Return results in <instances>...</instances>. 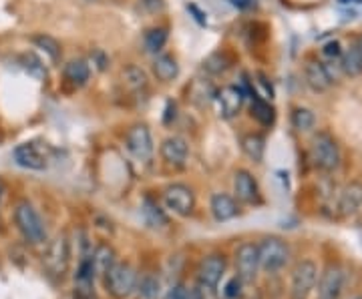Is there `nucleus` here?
I'll use <instances>...</instances> for the list:
<instances>
[{"label":"nucleus","mask_w":362,"mask_h":299,"mask_svg":"<svg viewBox=\"0 0 362 299\" xmlns=\"http://www.w3.org/2000/svg\"><path fill=\"white\" fill-rule=\"evenodd\" d=\"M21 63H23V68H25L28 75H33V77L37 78H45L47 77V71H45V65H42V61H40L39 56H35V54H25L23 59H21Z\"/></svg>","instance_id":"29"},{"label":"nucleus","mask_w":362,"mask_h":299,"mask_svg":"<svg viewBox=\"0 0 362 299\" xmlns=\"http://www.w3.org/2000/svg\"><path fill=\"white\" fill-rule=\"evenodd\" d=\"M125 83L129 85L133 91H139V89L147 87V75L143 73L141 68H137V66H129L125 71Z\"/></svg>","instance_id":"30"},{"label":"nucleus","mask_w":362,"mask_h":299,"mask_svg":"<svg viewBox=\"0 0 362 299\" xmlns=\"http://www.w3.org/2000/svg\"><path fill=\"white\" fill-rule=\"evenodd\" d=\"M362 209V183H349L342 193H340V199H338V211L340 215L349 217V215H354Z\"/></svg>","instance_id":"17"},{"label":"nucleus","mask_w":362,"mask_h":299,"mask_svg":"<svg viewBox=\"0 0 362 299\" xmlns=\"http://www.w3.org/2000/svg\"><path fill=\"white\" fill-rule=\"evenodd\" d=\"M141 4L143 8L149 11V13H157V11L163 8V0H141Z\"/></svg>","instance_id":"36"},{"label":"nucleus","mask_w":362,"mask_h":299,"mask_svg":"<svg viewBox=\"0 0 362 299\" xmlns=\"http://www.w3.org/2000/svg\"><path fill=\"white\" fill-rule=\"evenodd\" d=\"M153 73H156V77L159 80L169 83V80H173L180 75V65H177V61L171 54H159L156 59V63H153Z\"/></svg>","instance_id":"23"},{"label":"nucleus","mask_w":362,"mask_h":299,"mask_svg":"<svg viewBox=\"0 0 362 299\" xmlns=\"http://www.w3.org/2000/svg\"><path fill=\"white\" fill-rule=\"evenodd\" d=\"M242 149H244V153H246L252 161L262 163L264 151H266V141H264V137L258 135V133H250V135H246V137L242 139Z\"/></svg>","instance_id":"25"},{"label":"nucleus","mask_w":362,"mask_h":299,"mask_svg":"<svg viewBox=\"0 0 362 299\" xmlns=\"http://www.w3.org/2000/svg\"><path fill=\"white\" fill-rule=\"evenodd\" d=\"M13 157L14 163H16L18 167L30 171H45L49 167V161H51V157H49V147H47V145L35 143V141L18 145V147L14 149Z\"/></svg>","instance_id":"9"},{"label":"nucleus","mask_w":362,"mask_h":299,"mask_svg":"<svg viewBox=\"0 0 362 299\" xmlns=\"http://www.w3.org/2000/svg\"><path fill=\"white\" fill-rule=\"evenodd\" d=\"M228 269V260L223 253H211L202 260L197 267V287L206 291H216Z\"/></svg>","instance_id":"7"},{"label":"nucleus","mask_w":362,"mask_h":299,"mask_svg":"<svg viewBox=\"0 0 362 299\" xmlns=\"http://www.w3.org/2000/svg\"><path fill=\"white\" fill-rule=\"evenodd\" d=\"M209 209H211L214 219L220 223L230 221L233 217H238V213H240L235 197L228 195V193H216V195L211 197Z\"/></svg>","instance_id":"16"},{"label":"nucleus","mask_w":362,"mask_h":299,"mask_svg":"<svg viewBox=\"0 0 362 299\" xmlns=\"http://www.w3.org/2000/svg\"><path fill=\"white\" fill-rule=\"evenodd\" d=\"M322 54L324 56H328V59H338V56H342V47H340V42H338V40H330L328 44H324Z\"/></svg>","instance_id":"35"},{"label":"nucleus","mask_w":362,"mask_h":299,"mask_svg":"<svg viewBox=\"0 0 362 299\" xmlns=\"http://www.w3.org/2000/svg\"><path fill=\"white\" fill-rule=\"evenodd\" d=\"M233 193H235L238 201L247 203V205H258V203H262V193H259L258 181L246 169H240L233 175Z\"/></svg>","instance_id":"13"},{"label":"nucleus","mask_w":362,"mask_h":299,"mask_svg":"<svg viewBox=\"0 0 362 299\" xmlns=\"http://www.w3.org/2000/svg\"><path fill=\"white\" fill-rule=\"evenodd\" d=\"M358 299H362V298H358Z\"/></svg>","instance_id":"41"},{"label":"nucleus","mask_w":362,"mask_h":299,"mask_svg":"<svg viewBox=\"0 0 362 299\" xmlns=\"http://www.w3.org/2000/svg\"><path fill=\"white\" fill-rule=\"evenodd\" d=\"M161 157L171 167H183L187 157H189L187 141L181 139V137H169L161 143Z\"/></svg>","instance_id":"15"},{"label":"nucleus","mask_w":362,"mask_h":299,"mask_svg":"<svg viewBox=\"0 0 362 299\" xmlns=\"http://www.w3.org/2000/svg\"><path fill=\"white\" fill-rule=\"evenodd\" d=\"M259 269L266 274H278L290 261V248L280 237H264L258 243Z\"/></svg>","instance_id":"3"},{"label":"nucleus","mask_w":362,"mask_h":299,"mask_svg":"<svg viewBox=\"0 0 362 299\" xmlns=\"http://www.w3.org/2000/svg\"><path fill=\"white\" fill-rule=\"evenodd\" d=\"M310 157L314 165L322 171H337L340 167V147L334 141L332 135L328 133H318L314 135L310 145Z\"/></svg>","instance_id":"5"},{"label":"nucleus","mask_w":362,"mask_h":299,"mask_svg":"<svg viewBox=\"0 0 362 299\" xmlns=\"http://www.w3.org/2000/svg\"><path fill=\"white\" fill-rule=\"evenodd\" d=\"M209 73H221V71H226L228 66H230V59L223 54V52H216V54H211L209 59H207L206 63H204Z\"/></svg>","instance_id":"32"},{"label":"nucleus","mask_w":362,"mask_h":299,"mask_svg":"<svg viewBox=\"0 0 362 299\" xmlns=\"http://www.w3.org/2000/svg\"><path fill=\"white\" fill-rule=\"evenodd\" d=\"M252 117L258 121L259 125L264 127H272L274 121H276V111L266 99H262L259 94H252Z\"/></svg>","instance_id":"21"},{"label":"nucleus","mask_w":362,"mask_h":299,"mask_svg":"<svg viewBox=\"0 0 362 299\" xmlns=\"http://www.w3.org/2000/svg\"><path fill=\"white\" fill-rule=\"evenodd\" d=\"M141 215L143 219L147 221V225L161 229V227H168L169 217L165 215V211L157 205V201H153L151 197H145L141 203Z\"/></svg>","instance_id":"20"},{"label":"nucleus","mask_w":362,"mask_h":299,"mask_svg":"<svg viewBox=\"0 0 362 299\" xmlns=\"http://www.w3.org/2000/svg\"><path fill=\"white\" fill-rule=\"evenodd\" d=\"M352 47H354V51L358 52V56H361V63H362V37H358V39L354 40V44H352Z\"/></svg>","instance_id":"38"},{"label":"nucleus","mask_w":362,"mask_h":299,"mask_svg":"<svg viewBox=\"0 0 362 299\" xmlns=\"http://www.w3.org/2000/svg\"><path fill=\"white\" fill-rule=\"evenodd\" d=\"M340 68L350 75V77H356L362 73V63L358 52L354 51V47H350L349 51L342 54V61H340Z\"/></svg>","instance_id":"28"},{"label":"nucleus","mask_w":362,"mask_h":299,"mask_svg":"<svg viewBox=\"0 0 362 299\" xmlns=\"http://www.w3.org/2000/svg\"><path fill=\"white\" fill-rule=\"evenodd\" d=\"M318 283V265L312 260L298 263L292 271L290 281V299H308Z\"/></svg>","instance_id":"6"},{"label":"nucleus","mask_w":362,"mask_h":299,"mask_svg":"<svg viewBox=\"0 0 362 299\" xmlns=\"http://www.w3.org/2000/svg\"><path fill=\"white\" fill-rule=\"evenodd\" d=\"M346 283V275L340 265H328L318 279L316 299H340Z\"/></svg>","instance_id":"12"},{"label":"nucleus","mask_w":362,"mask_h":299,"mask_svg":"<svg viewBox=\"0 0 362 299\" xmlns=\"http://www.w3.org/2000/svg\"><path fill=\"white\" fill-rule=\"evenodd\" d=\"M304 77H306L308 87L316 92L326 91L332 85V77H330L328 68L322 63H308L306 68H304Z\"/></svg>","instance_id":"18"},{"label":"nucleus","mask_w":362,"mask_h":299,"mask_svg":"<svg viewBox=\"0 0 362 299\" xmlns=\"http://www.w3.org/2000/svg\"><path fill=\"white\" fill-rule=\"evenodd\" d=\"M14 225L30 245H40L47 241V227L39 211L33 207V203L21 201L14 207Z\"/></svg>","instance_id":"2"},{"label":"nucleus","mask_w":362,"mask_h":299,"mask_svg":"<svg viewBox=\"0 0 362 299\" xmlns=\"http://www.w3.org/2000/svg\"><path fill=\"white\" fill-rule=\"evenodd\" d=\"M90 77V68L85 61H71L69 65L65 66V78L73 85V87H83Z\"/></svg>","instance_id":"24"},{"label":"nucleus","mask_w":362,"mask_h":299,"mask_svg":"<svg viewBox=\"0 0 362 299\" xmlns=\"http://www.w3.org/2000/svg\"><path fill=\"white\" fill-rule=\"evenodd\" d=\"M338 2H342V4H349V2H362V0H338Z\"/></svg>","instance_id":"39"},{"label":"nucleus","mask_w":362,"mask_h":299,"mask_svg":"<svg viewBox=\"0 0 362 299\" xmlns=\"http://www.w3.org/2000/svg\"><path fill=\"white\" fill-rule=\"evenodd\" d=\"M161 293V281L159 277L153 274H145L137 279V287H135V298L137 299H157Z\"/></svg>","instance_id":"22"},{"label":"nucleus","mask_w":362,"mask_h":299,"mask_svg":"<svg viewBox=\"0 0 362 299\" xmlns=\"http://www.w3.org/2000/svg\"><path fill=\"white\" fill-rule=\"evenodd\" d=\"M127 149L135 159L147 161L153 155V139L147 125H135L127 133Z\"/></svg>","instance_id":"14"},{"label":"nucleus","mask_w":362,"mask_h":299,"mask_svg":"<svg viewBox=\"0 0 362 299\" xmlns=\"http://www.w3.org/2000/svg\"><path fill=\"white\" fill-rule=\"evenodd\" d=\"M33 42H35L39 49H42V51L47 52L52 61H59V56H61V47H59V42H57V40L51 39V37H45V35H40V37H35V39H33Z\"/></svg>","instance_id":"31"},{"label":"nucleus","mask_w":362,"mask_h":299,"mask_svg":"<svg viewBox=\"0 0 362 299\" xmlns=\"http://www.w3.org/2000/svg\"><path fill=\"white\" fill-rule=\"evenodd\" d=\"M233 265H235V274L244 283H254L259 271L258 243L244 241L242 245H238L233 253Z\"/></svg>","instance_id":"8"},{"label":"nucleus","mask_w":362,"mask_h":299,"mask_svg":"<svg viewBox=\"0 0 362 299\" xmlns=\"http://www.w3.org/2000/svg\"><path fill=\"white\" fill-rule=\"evenodd\" d=\"M246 91L242 87H223L214 94V106L221 118H233L244 106Z\"/></svg>","instance_id":"11"},{"label":"nucleus","mask_w":362,"mask_h":299,"mask_svg":"<svg viewBox=\"0 0 362 299\" xmlns=\"http://www.w3.org/2000/svg\"><path fill=\"white\" fill-rule=\"evenodd\" d=\"M42 265L54 279H63L71 265V243L66 235H57L42 253Z\"/></svg>","instance_id":"4"},{"label":"nucleus","mask_w":362,"mask_h":299,"mask_svg":"<svg viewBox=\"0 0 362 299\" xmlns=\"http://www.w3.org/2000/svg\"><path fill=\"white\" fill-rule=\"evenodd\" d=\"M90 260H93L95 275L103 277V275L109 271V267L117 261V253L111 245L101 243V245H97V248L90 251Z\"/></svg>","instance_id":"19"},{"label":"nucleus","mask_w":362,"mask_h":299,"mask_svg":"<svg viewBox=\"0 0 362 299\" xmlns=\"http://www.w3.org/2000/svg\"><path fill=\"white\" fill-rule=\"evenodd\" d=\"M242 287H244V281L238 275L232 277L223 287V299H240L242 298Z\"/></svg>","instance_id":"33"},{"label":"nucleus","mask_w":362,"mask_h":299,"mask_svg":"<svg viewBox=\"0 0 362 299\" xmlns=\"http://www.w3.org/2000/svg\"><path fill=\"white\" fill-rule=\"evenodd\" d=\"M143 42H145V49H147L149 52H159L163 47H165V42H168V28L157 26V28L147 30Z\"/></svg>","instance_id":"26"},{"label":"nucleus","mask_w":362,"mask_h":299,"mask_svg":"<svg viewBox=\"0 0 362 299\" xmlns=\"http://www.w3.org/2000/svg\"><path fill=\"white\" fill-rule=\"evenodd\" d=\"M137 279H139V274L137 269L127 263V261H119L117 260L109 271L103 275L105 289L111 298L115 299H127L135 293V287H137Z\"/></svg>","instance_id":"1"},{"label":"nucleus","mask_w":362,"mask_h":299,"mask_svg":"<svg viewBox=\"0 0 362 299\" xmlns=\"http://www.w3.org/2000/svg\"><path fill=\"white\" fill-rule=\"evenodd\" d=\"M2 193H4V183L0 181V197H2Z\"/></svg>","instance_id":"40"},{"label":"nucleus","mask_w":362,"mask_h":299,"mask_svg":"<svg viewBox=\"0 0 362 299\" xmlns=\"http://www.w3.org/2000/svg\"><path fill=\"white\" fill-rule=\"evenodd\" d=\"M187 293H189V289L183 283H173L161 299H187Z\"/></svg>","instance_id":"34"},{"label":"nucleus","mask_w":362,"mask_h":299,"mask_svg":"<svg viewBox=\"0 0 362 299\" xmlns=\"http://www.w3.org/2000/svg\"><path fill=\"white\" fill-rule=\"evenodd\" d=\"M187 299H204V293H202V289H199V287H195V289H189V293H187Z\"/></svg>","instance_id":"37"},{"label":"nucleus","mask_w":362,"mask_h":299,"mask_svg":"<svg viewBox=\"0 0 362 299\" xmlns=\"http://www.w3.org/2000/svg\"><path fill=\"white\" fill-rule=\"evenodd\" d=\"M292 125H294L296 130L304 133V130H310L316 125V117H314V113H312L310 109L298 106V109H294V113H292Z\"/></svg>","instance_id":"27"},{"label":"nucleus","mask_w":362,"mask_h":299,"mask_svg":"<svg viewBox=\"0 0 362 299\" xmlns=\"http://www.w3.org/2000/svg\"><path fill=\"white\" fill-rule=\"evenodd\" d=\"M163 203L169 211H173L180 217H189L195 209V195L194 191L183 185V183H173L165 187L163 191Z\"/></svg>","instance_id":"10"}]
</instances>
